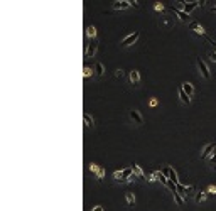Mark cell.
<instances>
[{
  "mask_svg": "<svg viewBox=\"0 0 216 211\" xmlns=\"http://www.w3.org/2000/svg\"><path fill=\"white\" fill-rule=\"evenodd\" d=\"M132 172H134V169H132V167H127V169H123V171H115L113 177H115L117 182H128Z\"/></svg>",
  "mask_w": 216,
  "mask_h": 211,
  "instance_id": "cell-1",
  "label": "cell"
},
{
  "mask_svg": "<svg viewBox=\"0 0 216 211\" xmlns=\"http://www.w3.org/2000/svg\"><path fill=\"white\" fill-rule=\"evenodd\" d=\"M140 37V32L139 31H135L134 34H128L127 37H123L122 39V42H120V46L122 48H127V46H130V44H135L137 42V39Z\"/></svg>",
  "mask_w": 216,
  "mask_h": 211,
  "instance_id": "cell-2",
  "label": "cell"
},
{
  "mask_svg": "<svg viewBox=\"0 0 216 211\" xmlns=\"http://www.w3.org/2000/svg\"><path fill=\"white\" fill-rule=\"evenodd\" d=\"M197 68H199V71H201V76H203L204 80H210V78H211V71H210V68H208V64L204 63L201 58H197Z\"/></svg>",
  "mask_w": 216,
  "mask_h": 211,
  "instance_id": "cell-3",
  "label": "cell"
},
{
  "mask_svg": "<svg viewBox=\"0 0 216 211\" xmlns=\"http://www.w3.org/2000/svg\"><path fill=\"white\" fill-rule=\"evenodd\" d=\"M96 49H98V42H96V41H91L89 44H86L85 58H93V56L96 54Z\"/></svg>",
  "mask_w": 216,
  "mask_h": 211,
  "instance_id": "cell-4",
  "label": "cell"
},
{
  "mask_svg": "<svg viewBox=\"0 0 216 211\" xmlns=\"http://www.w3.org/2000/svg\"><path fill=\"white\" fill-rule=\"evenodd\" d=\"M132 7V2H128V0H117V2L111 3V9L113 10H127Z\"/></svg>",
  "mask_w": 216,
  "mask_h": 211,
  "instance_id": "cell-5",
  "label": "cell"
},
{
  "mask_svg": "<svg viewBox=\"0 0 216 211\" xmlns=\"http://www.w3.org/2000/svg\"><path fill=\"white\" fill-rule=\"evenodd\" d=\"M130 118H132V122H134L135 125H142L143 123V117H142V113L139 112V110H130Z\"/></svg>",
  "mask_w": 216,
  "mask_h": 211,
  "instance_id": "cell-6",
  "label": "cell"
},
{
  "mask_svg": "<svg viewBox=\"0 0 216 211\" xmlns=\"http://www.w3.org/2000/svg\"><path fill=\"white\" fill-rule=\"evenodd\" d=\"M189 29H191V31H194L196 34H199V35H206V31H204V29H203V26H199V24H197L196 20L189 22Z\"/></svg>",
  "mask_w": 216,
  "mask_h": 211,
  "instance_id": "cell-7",
  "label": "cell"
},
{
  "mask_svg": "<svg viewBox=\"0 0 216 211\" xmlns=\"http://www.w3.org/2000/svg\"><path fill=\"white\" fill-rule=\"evenodd\" d=\"M214 151H216V145H214V144H208L206 147L203 149V154H201V157H203V159H210L211 154H213Z\"/></svg>",
  "mask_w": 216,
  "mask_h": 211,
  "instance_id": "cell-8",
  "label": "cell"
},
{
  "mask_svg": "<svg viewBox=\"0 0 216 211\" xmlns=\"http://www.w3.org/2000/svg\"><path fill=\"white\" fill-rule=\"evenodd\" d=\"M128 78H130V83L134 85V86H139V83H140V73H139V71L132 69L130 74H128Z\"/></svg>",
  "mask_w": 216,
  "mask_h": 211,
  "instance_id": "cell-9",
  "label": "cell"
},
{
  "mask_svg": "<svg viewBox=\"0 0 216 211\" xmlns=\"http://www.w3.org/2000/svg\"><path fill=\"white\" fill-rule=\"evenodd\" d=\"M172 10H174V14L179 17V20H182V22H188V20H189V15H188V14H186L182 9H177V7H174Z\"/></svg>",
  "mask_w": 216,
  "mask_h": 211,
  "instance_id": "cell-10",
  "label": "cell"
},
{
  "mask_svg": "<svg viewBox=\"0 0 216 211\" xmlns=\"http://www.w3.org/2000/svg\"><path fill=\"white\" fill-rule=\"evenodd\" d=\"M179 98H181V101L184 103V105H191V96L182 90V86H179Z\"/></svg>",
  "mask_w": 216,
  "mask_h": 211,
  "instance_id": "cell-11",
  "label": "cell"
},
{
  "mask_svg": "<svg viewBox=\"0 0 216 211\" xmlns=\"http://www.w3.org/2000/svg\"><path fill=\"white\" fill-rule=\"evenodd\" d=\"M182 3H184V2H182ZM197 5H199V2H189V3H184V5H182V10H184V12L189 15V14L193 12V10L196 9Z\"/></svg>",
  "mask_w": 216,
  "mask_h": 211,
  "instance_id": "cell-12",
  "label": "cell"
},
{
  "mask_svg": "<svg viewBox=\"0 0 216 211\" xmlns=\"http://www.w3.org/2000/svg\"><path fill=\"white\" fill-rule=\"evenodd\" d=\"M152 179H156V181H160L162 184H165V186H167V182H169V179H167V177H165L162 172H159V171L152 172Z\"/></svg>",
  "mask_w": 216,
  "mask_h": 211,
  "instance_id": "cell-13",
  "label": "cell"
},
{
  "mask_svg": "<svg viewBox=\"0 0 216 211\" xmlns=\"http://www.w3.org/2000/svg\"><path fill=\"white\" fill-rule=\"evenodd\" d=\"M105 74V66H103V63H100V61H96L95 63V76H103Z\"/></svg>",
  "mask_w": 216,
  "mask_h": 211,
  "instance_id": "cell-14",
  "label": "cell"
},
{
  "mask_svg": "<svg viewBox=\"0 0 216 211\" xmlns=\"http://www.w3.org/2000/svg\"><path fill=\"white\" fill-rule=\"evenodd\" d=\"M86 35H88V39L95 41V39H96V27L95 26H88V27H86Z\"/></svg>",
  "mask_w": 216,
  "mask_h": 211,
  "instance_id": "cell-15",
  "label": "cell"
},
{
  "mask_svg": "<svg viewBox=\"0 0 216 211\" xmlns=\"http://www.w3.org/2000/svg\"><path fill=\"white\" fill-rule=\"evenodd\" d=\"M132 169H134V174L137 177H139V179H145V174H143V171L140 169V166L139 164H134V166H132Z\"/></svg>",
  "mask_w": 216,
  "mask_h": 211,
  "instance_id": "cell-16",
  "label": "cell"
},
{
  "mask_svg": "<svg viewBox=\"0 0 216 211\" xmlns=\"http://www.w3.org/2000/svg\"><path fill=\"white\" fill-rule=\"evenodd\" d=\"M83 120H85V125H86V127H89V128L95 125V120L91 118V115H89V113H85V115H83Z\"/></svg>",
  "mask_w": 216,
  "mask_h": 211,
  "instance_id": "cell-17",
  "label": "cell"
},
{
  "mask_svg": "<svg viewBox=\"0 0 216 211\" xmlns=\"http://www.w3.org/2000/svg\"><path fill=\"white\" fill-rule=\"evenodd\" d=\"M172 196H174V201H176V205H177V206H182V205H184V199H182V194H181V192L176 191V192H172Z\"/></svg>",
  "mask_w": 216,
  "mask_h": 211,
  "instance_id": "cell-18",
  "label": "cell"
},
{
  "mask_svg": "<svg viewBox=\"0 0 216 211\" xmlns=\"http://www.w3.org/2000/svg\"><path fill=\"white\" fill-rule=\"evenodd\" d=\"M182 90L188 93L189 96H193V95H194V86H193L191 83H182Z\"/></svg>",
  "mask_w": 216,
  "mask_h": 211,
  "instance_id": "cell-19",
  "label": "cell"
},
{
  "mask_svg": "<svg viewBox=\"0 0 216 211\" xmlns=\"http://www.w3.org/2000/svg\"><path fill=\"white\" fill-rule=\"evenodd\" d=\"M169 181H172V182H176V184H179V179H177V172H176L174 169L171 167V171H169Z\"/></svg>",
  "mask_w": 216,
  "mask_h": 211,
  "instance_id": "cell-20",
  "label": "cell"
},
{
  "mask_svg": "<svg viewBox=\"0 0 216 211\" xmlns=\"http://www.w3.org/2000/svg\"><path fill=\"white\" fill-rule=\"evenodd\" d=\"M125 199H127L128 206H135V196L132 192H125Z\"/></svg>",
  "mask_w": 216,
  "mask_h": 211,
  "instance_id": "cell-21",
  "label": "cell"
},
{
  "mask_svg": "<svg viewBox=\"0 0 216 211\" xmlns=\"http://www.w3.org/2000/svg\"><path fill=\"white\" fill-rule=\"evenodd\" d=\"M91 74H95V71H93L89 66H85V69H83V76H85V78H89Z\"/></svg>",
  "mask_w": 216,
  "mask_h": 211,
  "instance_id": "cell-22",
  "label": "cell"
},
{
  "mask_svg": "<svg viewBox=\"0 0 216 211\" xmlns=\"http://www.w3.org/2000/svg\"><path fill=\"white\" fill-rule=\"evenodd\" d=\"M204 199H206V191H199L196 194V201L201 203V201H204Z\"/></svg>",
  "mask_w": 216,
  "mask_h": 211,
  "instance_id": "cell-23",
  "label": "cell"
},
{
  "mask_svg": "<svg viewBox=\"0 0 216 211\" xmlns=\"http://www.w3.org/2000/svg\"><path fill=\"white\" fill-rule=\"evenodd\" d=\"M96 177H98V181H102L103 177H105V171H103L102 167H100V171H98V172H96Z\"/></svg>",
  "mask_w": 216,
  "mask_h": 211,
  "instance_id": "cell-24",
  "label": "cell"
},
{
  "mask_svg": "<svg viewBox=\"0 0 216 211\" xmlns=\"http://www.w3.org/2000/svg\"><path fill=\"white\" fill-rule=\"evenodd\" d=\"M89 171H91V172H98V171H100V167L98 166H96V164H89Z\"/></svg>",
  "mask_w": 216,
  "mask_h": 211,
  "instance_id": "cell-25",
  "label": "cell"
},
{
  "mask_svg": "<svg viewBox=\"0 0 216 211\" xmlns=\"http://www.w3.org/2000/svg\"><path fill=\"white\" fill-rule=\"evenodd\" d=\"M208 58L216 63V51H210V52H208Z\"/></svg>",
  "mask_w": 216,
  "mask_h": 211,
  "instance_id": "cell-26",
  "label": "cell"
},
{
  "mask_svg": "<svg viewBox=\"0 0 216 211\" xmlns=\"http://www.w3.org/2000/svg\"><path fill=\"white\" fill-rule=\"evenodd\" d=\"M115 76H117V78H120V80H122V78L125 76V73H123L122 69H117V71H115Z\"/></svg>",
  "mask_w": 216,
  "mask_h": 211,
  "instance_id": "cell-27",
  "label": "cell"
},
{
  "mask_svg": "<svg viewBox=\"0 0 216 211\" xmlns=\"http://www.w3.org/2000/svg\"><path fill=\"white\" fill-rule=\"evenodd\" d=\"M208 192H210V194H214V196H216V186H210V188H208Z\"/></svg>",
  "mask_w": 216,
  "mask_h": 211,
  "instance_id": "cell-28",
  "label": "cell"
},
{
  "mask_svg": "<svg viewBox=\"0 0 216 211\" xmlns=\"http://www.w3.org/2000/svg\"><path fill=\"white\" fill-rule=\"evenodd\" d=\"M206 39H208V42H210L211 46H214V48H216V41H213V39H211L210 35H206Z\"/></svg>",
  "mask_w": 216,
  "mask_h": 211,
  "instance_id": "cell-29",
  "label": "cell"
},
{
  "mask_svg": "<svg viewBox=\"0 0 216 211\" xmlns=\"http://www.w3.org/2000/svg\"><path fill=\"white\" fill-rule=\"evenodd\" d=\"M156 10L162 12V10H164V5H162V3H156Z\"/></svg>",
  "mask_w": 216,
  "mask_h": 211,
  "instance_id": "cell-30",
  "label": "cell"
},
{
  "mask_svg": "<svg viewBox=\"0 0 216 211\" xmlns=\"http://www.w3.org/2000/svg\"><path fill=\"white\" fill-rule=\"evenodd\" d=\"M137 179H139V177H137L135 174H132V176H130V179H128V182H135Z\"/></svg>",
  "mask_w": 216,
  "mask_h": 211,
  "instance_id": "cell-31",
  "label": "cell"
},
{
  "mask_svg": "<svg viewBox=\"0 0 216 211\" xmlns=\"http://www.w3.org/2000/svg\"><path fill=\"white\" fill-rule=\"evenodd\" d=\"M91 211H103V206H100V205H98V206H95V208H93Z\"/></svg>",
  "mask_w": 216,
  "mask_h": 211,
  "instance_id": "cell-32",
  "label": "cell"
},
{
  "mask_svg": "<svg viewBox=\"0 0 216 211\" xmlns=\"http://www.w3.org/2000/svg\"><path fill=\"white\" fill-rule=\"evenodd\" d=\"M156 105H157V100L152 98V100H150V106H156Z\"/></svg>",
  "mask_w": 216,
  "mask_h": 211,
  "instance_id": "cell-33",
  "label": "cell"
},
{
  "mask_svg": "<svg viewBox=\"0 0 216 211\" xmlns=\"http://www.w3.org/2000/svg\"><path fill=\"white\" fill-rule=\"evenodd\" d=\"M213 12H216V5H214V7H213Z\"/></svg>",
  "mask_w": 216,
  "mask_h": 211,
  "instance_id": "cell-34",
  "label": "cell"
}]
</instances>
